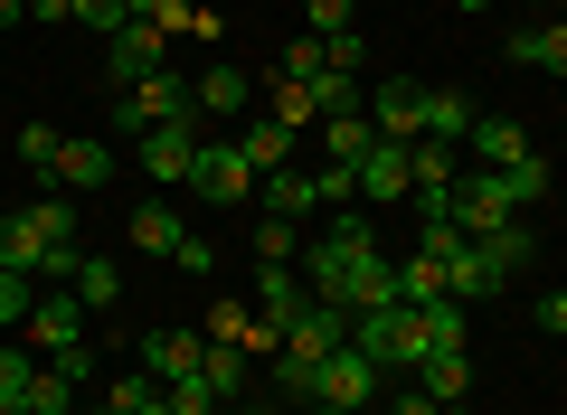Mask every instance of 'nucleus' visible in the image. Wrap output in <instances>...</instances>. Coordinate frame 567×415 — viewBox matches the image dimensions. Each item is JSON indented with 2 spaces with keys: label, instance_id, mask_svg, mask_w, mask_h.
<instances>
[{
  "label": "nucleus",
  "instance_id": "f257e3e1",
  "mask_svg": "<svg viewBox=\"0 0 567 415\" xmlns=\"http://www.w3.org/2000/svg\"><path fill=\"white\" fill-rule=\"evenodd\" d=\"M199 114V76H181V66H162V76H142L133 95H114V133H152V123H189Z\"/></svg>",
  "mask_w": 567,
  "mask_h": 415
},
{
  "label": "nucleus",
  "instance_id": "f03ea898",
  "mask_svg": "<svg viewBox=\"0 0 567 415\" xmlns=\"http://www.w3.org/2000/svg\"><path fill=\"white\" fill-rule=\"evenodd\" d=\"M199 114L189 123H152V133L133 142V160H142V179H152V189H189V170H199Z\"/></svg>",
  "mask_w": 567,
  "mask_h": 415
},
{
  "label": "nucleus",
  "instance_id": "7ed1b4c3",
  "mask_svg": "<svg viewBox=\"0 0 567 415\" xmlns=\"http://www.w3.org/2000/svg\"><path fill=\"white\" fill-rule=\"evenodd\" d=\"M189 189H199L208 208H246V198H256V160H246L237 142L208 133V142H199V170H189Z\"/></svg>",
  "mask_w": 567,
  "mask_h": 415
},
{
  "label": "nucleus",
  "instance_id": "20e7f679",
  "mask_svg": "<svg viewBox=\"0 0 567 415\" xmlns=\"http://www.w3.org/2000/svg\"><path fill=\"white\" fill-rule=\"evenodd\" d=\"M454 227H464V237L520 227V198H511V179H502V170H473V179H454Z\"/></svg>",
  "mask_w": 567,
  "mask_h": 415
},
{
  "label": "nucleus",
  "instance_id": "39448f33",
  "mask_svg": "<svg viewBox=\"0 0 567 415\" xmlns=\"http://www.w3.org/2000/svg\"><path fill=\"white\" fill-rule=\"evenodd\" d=\"M171 66V39L152 20H133V29H114V39H104V76H114V95H133L142 76H162Z\"/></svg>",
  "mask_w": 567,
  "mask_h": 415
},
{
  "label": "nucleus",
  "instance_id": "423d86ee",
  "mask_svg": "<svg viewBox=\"0 0 567 415\" xmlns=\"http://www.w3.org/2000/svg\"><path fill=\"white\" fill-rule=\"evenodd\" d=\"M416 189V142H369L360 152V208H398V198Z\"/></svg>",
  "mask_w": 567,
  "mask_h": 415
},
{
  "label": "nucleus",
  "instance_id": "0eeeda50",
  "mask_svg": "<svg viewBox=\"0 0 567 415\" xmlns=\"http://www.w3.org/2000/svg\"><path fill=\"white\" fill-rule=\"evenodd\" d=\"M20 331H29V350H48V359H66V350H85V302L66 293V283H58V293H39V312H29Z\"/></svg>",
  "mask_w": 567,
  "mask_h": 415
},
{
  "label": "nucleus",
  "instance_id": "6e6552de",
  "mask_svg": "<svg viewBox=\"0 0 567 415\" xmlns=\"http://www.w3.org/2000/svg\"><path fill=\"white\" fill-rule=\"evenodd\" d=\"M369 123H379L388 142H425V85L416 76H379L369 85Z\"/></svg>",
  "mask_w": 567,
  "mask_h": 415
},
{
  "label": "nucleus",
  "instance_id": "1a4fd4ad",
  "mask_svg": "<svg viewBox=\"0 0 567 415\" xmlns=\"http://www.w3.org/2000/svg\"><path fill=\"white\" fill-rule=\"evenodd\" d=\"M303 312H312L303 264H256V321H265V331H293Z\"/></svg>",
  "mask_w": 567,
  "mask_h": 415
},
{
  "label": "nucleus",
  "instance_id": "9d476101",
  "mask_svg": "<svg viewBox=\"0 0 567 415\" xmlns=\"http://www.w3.org/2000/svg\"><path fill=\"white\" fill-rule=\"evenodd\" d=\"M379 387H388V369H379V359H360V350H331L322 359V406H379Z\"/></svg>",
  "mask_w": 567,
  "mask_h": 415
},
{
  "label": "nucleus",
  "instance_id": "9b49d317",
  "mask_svg": "<svg viewBox=\"0 0 567 415\" xmlns=\"http://www.w3.org/2000/svg\"><path fill=\"white\" fill-rule=\"evenodd\" d=\"M199 359H208L199 331H142V340H133V369H142V377H162V387H171V377H189Z\"/></svg>",
  "mask_w": 567,
  "mask_h": 415
},
{
  "label": "nucleus",
  "instance_id": "f8f14e48",
  "mask_svg": "<svg viewBox=\"0 0 567 415\" xmlns=\"http://www.w3.org/2000/svg\"><path fill=\"white\" fill-rule=\"evenodd\" d=\"M48 256H58V246H48V227L29 218V208H0V274H29V283H39Z\"/></svg>",
  "mask_w": 567,
  "mask_h": 415
},
{
  "label": "nucleus",
  "instance_id": "ddd939ff",
  "mask_svg": "<svg viewBox=\"0 0 567 415\" xmlns=\"http://www.w3.org/2000/svg\"><path fill=\"white\" fill-rule=\"evenodd\" d=\"M104 179H114V142L66 133V152H58V189H104Z\"/></svg>",
  "mask_w": 567,
  "mask_h": 415
},
{
  "label": "nucleus",
  "instance_id": "4468645a",
  "mask_svg": "<svg viewBox=\"0 0 567 415\" xmlns=\"http://www.w3.org/2000/svg\"><path fill=\"white\" fill-rule=\"evenodd\" d=\"M246 104H256V76L246 66H208L199 76V123H237Z\"/></svg>",
  "mask_w": 567,
  "mask_h": 415
},
{
  "label": "nucleus",
  "instance_id": "2eb2a0df",
  "mask_svg": "<svg viewBox=\"0 0 567 415\" xmlns=\"http://www.w3.org/2000/svg\"><path fill=\"white\" fill-rule=\"evenodd\" d=\"M473 160H483V170H511V160H529V133H520V123H511V114H473Z\"/></svg>",
  "mask_w": 567,
  "mask_h": 415
},
{
  "label": "nucleus",
  "instance_id": "dca6fc26",
  "mask_svg": "<svg viewBox=\"0 0 567 415\" xmlns=\"http://www.w3.org/2000/svg\"><path fill=\"white\" fill-rule=\"evenodd\" d=\"M350 321H360V312H341V302H312V312L293 321L284 340H293V350H312V359H331V350H350Z\"/></svg>",
  "mask_w": 567,
  "mask_h": 415
},
{
  "label": "nucleus",
  "instance_id": "f3484780",
  "mask_svg": "<svg viewBox=\"0 0 567 415\" xmlns=\"http://www.w3.org/2000/svg\"><path fill=\"white\" fill-rule=\"evenodd\" d=\"M208 340H237V350H256V359L284 350V331H265L256 302H218V312H208Z\"/></svg>",
  "mask_w": 567,
  "mask_h": 415
},
{
  "label": "nucleus",
  "instance_id": "a211bd4d",
  "mask_svg": "<svg viewBox=\"0 0 567 415\" xmlns=\"http://www.w3.org/2000/svg\"><path fill=\"white\" fill-rule=\"evenodd\" d=\"M502 58H511V66H539V76H567V20H548V29H511Z\"/></svg>",
  "mask_w": 567,
  "mask_h": 415
},
{
  "label": "nucleus",
  "instance_id": "6ab92c4d",
  "mask_svg": "<svg viewBox=\"0 0 567 415\" xmlns=\"http://www.w3.org/2000/svg\"><path fill=\"white\" fill-rule=\"evenodd\" d=\"M473 114H483V104H473L464 85H425V142H464Z\"/></svg>",
  "mask_w": 567,
  "mask_h": 415
},
{
  "label": "nucleus",
  "instance_id": "aec40b11",
  "mask_svg": "<svg viewBox=\"0 0 567 415\" xmlns=\"http://www.w3.org/2000/svg\"><path fill=\"white\" fill-rule=\"evenodd\" d=\"M416 387L435 396V406H464V396H473V359H464V350H435V359H416Z\"/></svg>",
  "mask_w": 567,
  "mask_h": 415
},
{
  "label": "nucleus",
  "instance_id": "412c9836",
  "mask_svg": "<svg viewBox=\"0 0 567 415\" xmlns=\"http://www.w3.org/2000/svg\"><path fill=\"white\" fill-rule=\"evenodd\" d=\"M227 142H237V152L256 160V179H265V170H284V152H293V123H275V114H256V123H246V133H227Z\"/></svg>",
  "mask_w": 567,
  "mask_h": 415
},
{
  "label": "nucleus",
  "instance_id": "4be33fe9",
  "mask_svg": "<svg viewBox=\"0 0 567 415\" xmlns=\"http://www.w3.org/2000/svg\"><path fill=\"white\" fill-rule=\"evenodd\" d=\"M256 198H265V218H303V208H322V189H312L303 170H265Z\"/></svg>",
  "mask_w": 567,
  "mask_h": 415
},
{
  "label": "nucleus",
  "instance_id": "5701e85b",
  "mask_svg": "<svg viewBox=\"0 0 567 415\" xmlns=\"http://www.w3.org/2000/svg\"><path fill=\"white\" fill-rule=\"evenodd\" d=\"M275 377H284V406H322V359H312V350L284 340V350H275Z\"/></svg>",
  "mask_w": 567,
  "mask_h": 415
},
{
  "label": "nucleus",
  "instance_id": "b1692460",
  "mask_svg": "<svg viewBox=\"0 0 567 415\" xmlns=\"http://www.w3.org/2000/svg\"><path fill=\"white\" fill-rule=\"evenodd\" d=\"M312 133H322V152H331V160H350V170H360V152L379 142V123H369V114H322Z\"/></svg>",
  "mask_w": 567,
  "mask_h": 415
},
{
  "label": "nucleus",
  "instance_id": "393cba45",
  "mask_svg": "<svg viewBox=\"0 0 567 415\" xmlns=\"http://www.w3.org/2000/svg\"><path fill=\"white\" fill-rule=\"evenodd\" d=\"M181 237H189L181 208H162V198H152V208H133V246H142V256H181Z\"/></svg>",
  "mask_w": 567,
  "mask_h": 415
},
{
  "label": "nucleus",
  "instance_id": "a878e982",
  "mask_svg": "<svg viewBox=\"0 0 567 415\" xmlns=\"http://www.w3.org/2000/svg\"><path fill=\"white\" fill-rule=\"evenodd\" d=\"M66 293H76L85 312H104V302L123 293V264H114V256H76V283H66Z\"/></svg>",
  "mask_w": 567,
  "mask_h": 415
},
{
  "label": "nucleus",
  "instance_id": "bb28decb",
  "mask_svg": "<svg viewBox=\"0 0 567 415\" xmlns=\"http://www.w3.org/2000/svg\"><path fill=\"white\" fill-rule=\"evenodd\" d=\"M246 359H256V350H237V340H208V359H199V377H208V387H218V406H227V396L246 387Z\"/></svg>",
  "mask_w": 567,
  "mask_h": 415
},
{
  "label": "nucleus",
  "instance_id": "cd10ccee",
  "mask_svg": "<svg viewBox=\"0 0 567 415\" xmlns=\"http://www.w3.org/2000/svg\"><path fill=\"white\" fill-rule=\"evenodd\" d=\"M58 152H66V133H58V123H20V160L48 179V189H58Z\"/></svg>",
  "mask_w": 567,
  "mask_h": 415
},
{
  "label": "nucleus",
  "instance_id": "c85d7f7f",
  "mask_svg": "<svg viewBox=\"0 0 567 415\" xmlns=\"http://www.w3.org/2000/svg\"><path fill=\"white\" fill-rule=\"evenodd\" d=\"M303 95H312V114H360V76H341V66H322Z\"/></svg>",
  "mask_w": 567,
  "mask_h": 415
},
{
  "label": "nucleus",
  "instance_id": "c756f323",
  "mask_svg": "<svg viewBox=\"0 0 567 415\" xmlns=\"http://www.w3.org/2000/svg\"><path fill=\"white\" fill-rule=\"evenodd\" d=\"M29 415H76V377H66V369H39V377H29Z\"/></svg>",
  "mask_w": 567,
  "mask_h": 415
},
{
  "label": "nucleus",
  "instance_id": "7c9ffc66",
  "mask_svg": "<svg viewBox=\"0 0 567 415\" xmlns=\"http://www.w3.org/2000/svg\"><path fill=\"white\" fill-rule=\"evenodd\" d=\"M256 264H303V237H293V218H256Z\"/></svg>",
  "mask_w": 567,
  "mask_h": 415
},
{
  "label": "nucleus",
  "instance_id": "2f4dec72",
  "mask_svg": "<svg viewBox=\"0 0 567 415\" xmlns=\"http://www.w3.org/2000/svg\"><path fill=\"white\" fill-rule=\"evenodd\" d=\"M464 227H454V218H425V237H416V256H435V264H445V274H454V264H464Z\"/></svg>",
  "mask_w": 567,
  "mask_h": 415
},
{
  "label": "nucleus",
  "instance_id": "473e14b6",
  "mask_svg": "<svg viewBox=\"0 0 567 415\" xmlns=\"http://www.w3.org/2000/svg\"><path fill=\"white\" fill-rule=\"evenodd\" d=\"M162 396H171V415H218V387H208L199 369H189V377H171Z\"/></svg>",
  "mask_w": 567,
  "mask_h": 415
},
{
  "label": "nucleus",
  "instance_id": "72a5a7b5",
  "mask_svg": "<svg viewBox=\"0 0 567 415\" xmlns=\"http://www.w3.org/2000/svg\"><path fill=\"white\" fill-rule=\"evenodd\" d=\"M29 312H39V283H29V274H0V331H20Z\"/></svg>",
  "mask_w": 567,
  "mask_h": 415
},
{
  "label": "nucleus",
  "instance_id": "f704fd0d",
  "mask_svg": "<svg viewBox=\"0 0 567 415\" xmlns=\"http://www.w3.org/2000/svg\"><path fill=\"white\" fill-rule=\"evenodd\" d=\"M29 218L48 227V246H76V208H66L58 189H48V198H29Z\"/></svg>",
  "mask_w": 567,
  "mask_h": 415
},
{
  "label": "nucleus",
  "instance_id": "c9c22d12",
  "mask_svg": "<svg viewBox=\"0 0 567 415\" xmlns=\"http://www.w3.org/2000/svg\"><path fill=\"white\" fill-rule=\"evenodd\" d=\"M76 29H95V39H114V29H133V0H76Z\"/></svg>",
  "mask_w": 567,
  "mask_h": 415
},
{
  "label": "nucleus",
  "instance_id": "e433bc0d",
  "mask_svg": "<svg viewBox=\"0 0 567 415\" xmlns=\"http://www.w3.org/2000/svg\"><path fill=\"white\" fill-rule=\"evenodd\" d=\"M312 189H322V208H360V170H350V160H322Z\"/></svg>",
  "mask_w": 567,
  "mask_h": 415
},
{
  "label": "nucleus",
  "instance_id": "4c0bfd02",
  "mask_svg": "<svg viewBox=\"0 0 567 415\" xmlns=\"http://www.w3.org/2000/svg\"><path fill=\"white\" fill-rule=\"evenodd\" d=\"M502 179H511V198H520V208H539V198H548V160H539V152H529V160H511Z\"/></svg>",
  "mask_w": 567,
  "mask_h": 415
},
{
  "label": "nucleus",
  "instance_id": "58836bf2",
  "mask_svg": "<svg viewBox=\"0 0 567 415\" xmlns=\"http://www.w3.org/2000/svg\"><path fill=\"white\" fill-rule=\"evenodd\" d=\"M29 377H39V350L10 340V350H0V396H29Z\"/></svg>",
  "mask_w": 567,
  "mask_h": 415
},
{
  "label": "nucleus",
  "instance_id": "ea45409f",
  "mask_svg": "<svg viewBox=\"0 0 567 415\" xmlns=\"http://www.w3.org/2000/svg\"><path fill=\"white\" fill-rule=\"evenodd\" d=\"M322 39H293V48H284V66H275V76H293V85H312V76H322Z\"/></svg>",
  "mask_w": 567,
  "mask_h": 415
},
{
  "label": "nucleus",
  "instance_id": "a19ab883",
  "mask_svg": "<svg viewBox=\"0 0 567 415\" xmlns=\"http://www.w3.org/2000/svg\"><path fill=\"white\" fill-rule=\"evenodd\" d=\"M341 29H360V0H312V39H341Z\"/></svg>",
  "mask_w": 567,
  "mask_h": 415
},
{
  "label": "nucleus",
  "instance_id": "79ce46f5",
  "mask_svg": "<svg viewBox=\"0 0 567 415\" xmlns=\"http://www.w3.org/2000/svg\"><path fill=\"white\" fill-rule=\"evenodd\" d=\"M171 264H181V274H218V246H208V237H181V256H171Z\"/></svg>",
  "mask_w": 567,
  "mask_h": 415
},
{
  "label": "nucleus",
  "instance_id": "37998d69",
  "mask_svg": "<svg viewBox=\"0 0 567 415\" xmlns=\"http://www.w3.org/2000/svg\"><path fill=\"white\" fill-rule=\"evenodd\" d=\"M529 321H539L548 340H567V293H539V302H529Z\"/></svg>",
  "mask_w": 567,
  "mask_h": 415
},
{
  "label": "nucleus",
  "instance_id": "c03bdc74",
  "mask_svg": "<svg viewBox=\"0 0 567 415\" xmlns=\"http://www.w3.org/2000/svg\"><path fill=\"white\" fill-rule=\"evenodd\" d=\"M29 20H48V29H58V20H76V0H29Z\"/></svg>",
  "mask_w": 567,
  "mask_h": 415
},
{
  "label": "nucleus",
  "instance_id": "a18cd8bd",
  "mask_svg": "<svg viewBox=\"0 0 567 415\" xmlns=\"http://www.w3.org/2000/svg\"><path fill=\"white\" fill-rule=\"evenodd\" d=\"M398 415H435V396H425V387H406V396H398Z\"/></svg>",
  "mask_w": 567,
  "mask_h": 415
},
{
  "label": "nucleus",
  "instance_id": "49530a36",
  "mask_svg": "<svg viewBox=\"0 0 567 415\" xmlns=\"http://www.w3.org/2000/svg\"><path fill=\"white\" fill-rule=\"evenodd\" d=\"M29 20V0H0V29H20Z\"/></svg>",
  "mask_w": 567,
  "mask_h": 415
},
{
  "label": "nucleus",
  "instance_id": "de8ad7c7",
  "mask_svg": "<svg viewBox=\"0 0 567 415\" xmlns=\"http://www.w3.org/2000/svg\"><path fill=\"white\" fill-rule=\"evenodd\" d=\"M312 415H360V406H312Z\"/></svg>",
  "mask_w": 567,
  "mask_h": 415
},
{
  "label": "nucleus",
  "instance_id": "09e8293b",
  "mask_svg": "<svg viewBox=\"0 0 567 415\" xmlns=\"http://www.w3.org/2000/svg\"><path fill=\"white\" fill-rule=\"evenodd\" d=\"M454 10H492V0H454Z\"/></svg>",
  "mask_w": 567,
  "mask_h": 415
},
{
  "label": "nucleus",
  "instance_id": "8fccbe9b",
  "mask_svg": "<svg viewBox=\"0 0 567 415\" xmlns=\"http://www.w3.org/2000/svg\"><path fill=\"white\" fill-rule=\"evenodd\" d=\"M435 415H473V406H435Z\"/></svg>",
  "mask_w": 567,
  "mask_h": 415
},
{
  "label": "nucleus",
  "instance_id": "3c124183",
  "mask_svg": "<svg viewBox=\"0 0 567 415\" xmlns=\"http://www.w3.org/2000/svg\"><path fill=\"white\" fill-rule=\"evenodd\" d=\"M529 10H558V0H529Z\"/></svg>",
  "mask_w": 567,
  "mask_h": 415
},
{
  "label": "nucleus",
  "instance_id": "603ef678",
  "mask_svg": "<svg viewBox=\"0 0 567 415\" xmlns=\"http://www.w3.org/2000/svg\"><path fill=\"white\" fill-rule=\"evenodd\" d=\"M558 20H567V0H558Z\"/></svg>",
  "mask_w": 567,
  "mask_h": 415
}]
</instances>
